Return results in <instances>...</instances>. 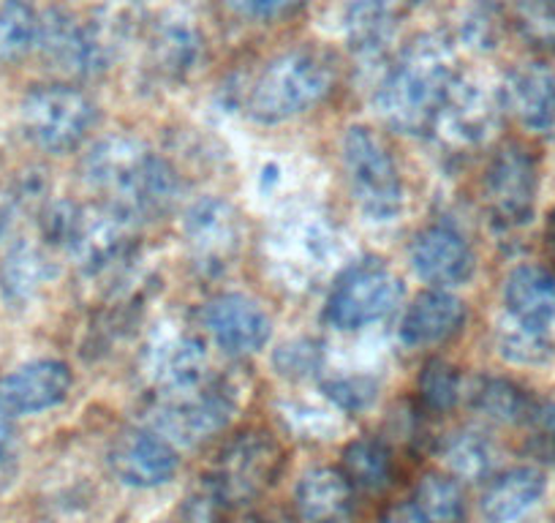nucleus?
<instances>
[{
  "label": "nucleus",
  "instance_id": "nucleus-24",
  "mask_svg": "<svg viewBox=\"0 0 555 523\" xmlns=\"http://www.w3.org/2000/svg\"><path fill=\"white\" fill-rule=\"evenodd\" d=\"M50 279V259L30 240H14L0 259V295L9 308H25L34 303V297Z\"/></svg>",
  "mask_w": 555,
  "mask_h": 523
},
{
  "label": "nucleus",
  "instance_id": "nucleus-37",
  "mask_svg": "<svg viewBox=\"0 0 555 523\" xmlns=\"http://www.w3.org/2000/svg\"><path fill=\"white\" fill-rule=\"evenodd\" d=\"M272 362H275L281 377H289V379L317 377L319 368H322V346L311 339H292L286 341V344L278 346Z\"/></svg>",
  "mask_w": 555,
  "mask_h": 523
},
{
  "label": "nucleus",
  "instance_id": "nucleus-21",
  "mask_svg": "<svg viewBox=\"0 0 555 523\" xmlns=\"http://www.w3.org/2000/svg\"><path fill=\"white\" fill-rule=\"evenodd\" d=\"M409 0H344V30L360 58H378L392 41Z\"/></svg>",
  "mask_w": 555,
  "mask_h": 523
},
{
  "label": "nucleus",
  "instance_id": "nucleus-19",
  "mask_svg": "<svg viewBox=\"0 0 555 523\" xmlns=\"http://www.w3.org/2000/svg\"><path fill=\"white\" fill-rule=\"evenodd\" d=\"M468 319L466 303L450 290H430L420 292L405 308L403 322H400V341L411 349H430V346L447 344L463 330Z\"/></svg>",
  "mask_w": 555,
  "mask_h": 523
},
{
  "label": "nucleus",
  "instance_id": "nucleus-8",
  "mask_svg": "<svg viewBox=\"0 0 555 523\" xmlns=\"http://www.w3.org/2000/svg\"><path fill=\"white\" fill-rule=\"evenodd\" d=\"M237 412V390L221 377H207L199 384L156 393L151 407V425L180 445H199L221 434Z\"/></svg>",
  "mask_w": 555,
  "mask_h": 523
},
{
  "label": "nucleus",
  "instance_id": "nucleus-11",
  "mask_svg": "<svg viewBox=\"0 0 555 523\" xmlns=\"http://www.w3.org/2000/svg\"><path fill=\"white\" fill-rule=\"evenodd\" d=\"M47 61L72 77H99L109 63L112 44L109 34L93 23H79L66 12H47L39 25L36 41Z\"/></svg>",
  "mask_w": 555,
  "mask_h": 523
},
{
  "label": "nucleus",
  "instance_id": "nucleus-27",
  "mask_svg": "<svg viewBox=\"0 0 555 523\" xmlns=\"http://www.w3.org/2000/svg\"><path fill=\"white\" fill-rule=\"evenodd\" d=\"M506 311L533 324L555 322V273L539 265H520L504 281Z\"/></svg>",
  "mask_w": 555,
  "mask_h": 523
},
{
  "label": "nucleus",
  "instance_id": "nucleus-28",
  "mask_svg": "<svg viewBox=\"0 0 555 523\" xmlns=\"http://www.w3.org/2000/svg\"><path fill=\"white\" fill-rule=\"evenodd\" d=\"M147 55H151V68L162 79L175 82L189 77L202 58L199 30L183 20L162 23L147 41Z\"/></svg>",
  "mask_w": 555,
  "mask_h": 523
},
{
  "label": "nucleus",
  "instance_id": "nucleus-32",
  "mask_svg": "<svg viewBox=\"0 0 555 523\" xmlns=\"http://www.w3.org/2000/svg\"><path fill=\"white\" fill-rule=\"evenodd\" d=\"M41 14L34 0H0V66L17 63L36 50Z\"/></svg>",
  "mask_w": 555,
  "mask_h": 523
},
{
  "label": "nucleus",
  "instance_id": "nucleus-5",
  "mask_svg": "<svg viewBox=\"0 0 555 523\" xmlns=\"http://www.w3.org/2000/svg\"><path fill=\"white\" fill-rule=\"evenodd\" d=\"M95 101L82 88L68 82L36 85L20 104V126L30 145L44 153L77 151L95 126Z\"/></svg>",
  "mask_w": 555,
  "mask_h": 523
},
{
  "label": "nucleus",
  "instance_id": "nucleus-6",
  "mask_svg": "<svg viewBox=\"0 0 555 523\" xmlns=\"http://www.w3.org/2000/svg\"><path fill=\"white\" fill-rule=\"evenodd\" d=\"M344 169L357 207L371 224H389L403 211L398 162L378 131L351 126L344 137Z\"/></svg>",
  "mask_w": 555,
  "mask_h": 523
},
{
  "label": "nucleus",
  "instance_id": "nucleus-20",
  "mask_svg": "<svg viewBox=\"0 0 555 523\" xmlns=\"http://www.w3.org/2000/svg\"><path fill=\"white\" fill-rule=\"evenodd\" d=\"M147 377L153 379L158 393H175L199 384L202 379L210 377L205 346L185 333H172L156 341L147 349Z\"/></svg>",
  "mask_w": 555,
  "mask_h": 523
},
{
  "label": "nucleus",
  "instance_id": "nucleus-14",
  "mask_svg": "<svg viewBox=\"0 0 555 523\" xmlns=\"http://www.w3.org/2000/svg\"><path fill=\"white\" fill-rule=\"evenodd\" d=\"M72 368L55 357L30 360L0 379V412L9 418H30L61 407L72 393Z\"/></svg>",
  "mask_w": 555,
  "mask_h": 523
},
{
  "label": "nucleus",
  "instance_id": "nucleus-36",
  "mask_svg": "<svg viewBox=\"0 0 555 523\" xmlns=\"http://www.w3.org/2000/svg\"><path fill=\"white\" fill-rule=\"evenodd\" d=\"M522 429H526L528 450L542 461H555V401L533 398Z\"/></svg>",
  "mask_w": 555,
  "mask_h": 523
},
{
  "label": "nucleus",
  "instance_id": "nucleus-41",
  "mask_svg": "<svg viewBox=\"0 0 555 523\" xmlns=\"http://www.w3.org/2000/svg\"><path fill=\"white\" fill-rule=\"evenodd\" d=\"M463 39L468 41V47H477V50H493L495 41H499V25L488 14L474 12L463 23Z\"/></svg>",
  "mask_w": 555,
  "mask_h": 523
},
{
  "label": "nucleus",
  "instance_id": "nucleus-22",
  "mask_svg": "<svg viewBox=\"0 0 555 523\" xmlns=\"http://www.w3.org/2000/svg\"><path fill=\"white\" fill-rule=\"evenodd\" d=\"M354 505L357 490L340 469L313 467L295 485V510L302 521H346Z\"/></svg>",
  "mask_w": 555,
  "mask_h": 523
},
{
  "label": "nucleus",
  "instance_id": "nucleus-1",
  "mask_svg": "<svg viewBox=\"0 0 555 523\" xmlns=\"http://www.w3.org/2000/svg\"><path fill=\"white\" fill-rule=\"evenodd\" d=\"M455 77V47L444 34L428 30L414 36L395 58L373 93V104L398 135L428 137Z\"/></svg>",
  "mask_w": 555,
  "mask_h": 523
},
{
  "label": "nucleus",
  "instance_id": "nucleus-7",
  "mask_svg": "<svg viewBox=\"0 0 555 523\" xmlns=\"http://www.w3.org/2000/svg\"><path fill=\"white\" fill-rule=\"evenodd\" d=\"M403 301V281L387 262L367 256L354 262L335 279L324 303V319L335 330L357 333L384 322Z\"/></svg>",
  "mask_w": 555,
  "mask_h": 523
},
{
  "label": "nucleus",
  "instance_id": "nucleus-3",
  "mask_svg": "<svg viewBox=\"0 0 555 523\" xmlns=\"http://www.w3.org/2000/svg\"><path fill=\"white\" fill-rule=\"evenodd\" d=\"M338 85V66L324 52L311 47L281 52L272 58L245 93V110L254 120L275 126L295 120L333 95Z\"/></svg>",
  "mask_w": 555,
  "mask_h": 523
},
{
  "label": "nucleus",
  "instance_id": "nucleus-9",
  "mask_svg": "<svg viewBox=\"0 0 555 523\" xmlns=\"http://www.w3.org/2000/svg\"><path fill=\"white\" fill-rule=\"evenodd\" d=\"M137 224L139 218L115 202L77 207L63 248L90 279L115 276L137 259Z\"/></svg>",
  "mask_w": 555,
  "mask_h": 523
},
{
  "label": "nucleus",
  "instance_id": "nucleus-16",
  "mask_svg": "<svg viewBox=\"0 0 555 523\" xmlns=\"http://www.w3.org/2000/svg\"><path fill=\"white\" fill-rule=\"evenodd\" d=\"M202 324L218 349L232 357L256 355L272 335V319L254 297L240 292H223L202 308Z\"/></svg>",
  "mask_w": 555,
  "mask_h": 523
},
{
  "label": "nucleus",
  "instance_id": "nucleus-35",
  "mask_svg": "<svg viewBox=\"0 0 555 523\" xmlns=\"http://www.w3.org/2000/svg\"><path fill=\"white\" fill-rule=\"evenodd\" d=\"M515 28L537 52H555V0H517Z\"/></svg>",
  "mask_w": 555,
  "mask_h": 523
},
{
  "label": "nucleus",
  "instance_id": "nucleus-39",
  "mask_svg": "<svg viewBox=\"0 0 555 523\" xmlns=\"http://www.w3.org/2000/svg\"><path fill=\"white\" fill-rule=\"evenodd\" d=\"M229 12L250 23H278L306 7V0H223Z\"/></svg>",
  "mask_w": 555,
  "mask_h": 523
},
{
  "label": "nucleus",
  "instance_id": "nucleus-34",
  "mask_svg": "<svg viewBox=\"0 0 555 523\" xmlns=\"http://www.w3.org/2000/svg\"><path fill=\"white\" fill-rule=\"evenodd\" d=\"M461 373L447 360H430L420 373V382H416L420 407L428 414L450 412L461 398Z\"/></svg>",
  "mask_w": 555,
  "mask_h": 523
},
{
  "label": "nucleus",
  "instance_id": "nucleus-4",
  "mask_svg": "<svg viewBox=\"0 0 555 523\" xmlns=\"http://www.w3.org/2000/svg\"><path fill=\"white\" fill-rule=\"evenodd\" d=\"M284 467L286 450L278 436L264 429H245L223 442L202 485L232 515L240 507L256 505L284 474Z\"/></svg>",
  "mask_w": 555,
  "mask_h": 523
},
{
  "label": "nucleus",
  "instance_id": "nucleus-23",
  "mask_svg": "<svg viewBox=\"0 0 555 523\" xmlns=\"http://www.w3.org/2000/svg\"><path fill=\"white\" fill-rule=\"evenodd\" d=\"M490 483L482 490V515L488 521L506 523L528 515L542 501L547 490V480L533 467H515L506 472L488 477Z\"/></svg>",
  "mask_w": 555,
  "mask_h": 523
},
{
  "label": "nucleus",
  "instance_id": "nucleus-29",
  "mask_svg": "<svg viewBox=\"0 0 555 523\" xmlns=\"http://www.w3.org/2000/svg\"><path fill=\"white\" fill-rule=\"evenodd\" d=\"M495 352L512 366L542 368L555 357V341L550 328L526 322L506 311V317L495 328Z\"/></svg>",
  "mask_w": 555,
  "mask_h": 523
},
{
  "label": "nucleus",
  "instance_id": "nucleus-15",
  "mask_svg": "<svg viewBox=\"0 0 555 523\" xmlns=\"http://www.w3.org/2000/svg\"><path fill=\"white\" fill-rule=\"evenodd\" d=\"M409 262L425 284L439 290L463 286L477 270L472 243L452 224H430L420 229L409 245Z\"/></svg>",
  "mask_w": 555,
  "mask_h": 523
},
{
  "label": "nucleus",
  "instance_id": "nucleus-25",
  "mask_svg": "<svg viewBox=\"0 0 555 523\" xmlns=\"http://www.w3.org/2000/svg\"><path fill=\"white\" fill-rule=\"evenodd\" d=\"M340 472L346 474L357 494L378 496L387 494L398 480V461L387 442L376 436H360L346 445L340 456Z\"/></svg>",
  "mask_w": 555,
  "mask_h": 523
},
{
  "label": "nucleus",
  "instance_id": "nucleus-17",
  "mask_svg": "<svg viewBox=\"0 0 555 523\" xmlns=\"http://www.w3.org/2000/svg\"><path fill=\"white\" fill-rule=\"evenodd\" d=\"M109 467L128 488H162L175 480L180 469V456L175 442L158 434L156 429H137L117 436L109 450Z\"/></svg>",
  "mask_w": 555,
  "mask_h": 523
},
{
  "label": "nucleus",
  "instance_id": "nucleus-30",
  "mask_svg": "<svg viewBox=\"0 0 555 523\" xmlns=\"http://www.w3.org/2000/svg\"><path fill=\"white\" fill-rule=\"evenodd\" d=\"M468 404L479 418L495 425H522L533 398L504 377H479L468 390Z\"/></svg>",
  "mask_w": 555,
  "mask_h": 523
},
{
  "label": "nucleus",
  "instance_id": "nucleus-40",
  "mask_svg": "<svg viewBox=\"0 0 555 523\" xmlns=\"http://www.w3.org/2000/svg\"><path fill=\"white\" fill-rule=\"evenodd\" d=\"M20 467V439L9 414L0 412V488L9 485Z\"/></svg>",
  "mask_w": 555,
  "mask_h": 523
},
{
  "label": "nucleus",
  "instance_id": "nucleus-42",
  "mask_svg": "<svg viewBox=\"0 0 555 523\" xmlns=\"http://www.w3.org/2000/svg\"><path fill=\"white\" fill-rule=\"evenodd\" d=\"M547 248H550V256H553V262H555V213L550 216V221H547Z\"/></svg>",
  "mask_w": 555,
  "mask_h": 523
},
{
  "label": "nucleus",
  "instance_id": "nucleus-33",
  "mask_svg": "<svg viewBox=\"0 0 555 523\" xmlns=\"http://www.w3.org/2000/svg\"><path fill=\"white\" fill-rule=\"evenodd\" d=\"M286 265L292 268H300V276L319 273L324 270L330 259L335 256V234L330 232L324 224H300L297 229H292L286 234Z\"/></svg>",
  "mask_w": 555,
  "mask_h": 523
},
{
  "label": "nucleus",
  "instance_id": "nucleus-38",
  "mask_svg": "<svg viewBox=\"0 0 555 523\" xmlns=\"http://www.w3.org/2000/svg\"><path fill=\"white\" fill-rule=\"evenodd\" d=\"M324 396L344 412H360L367 409L376 398V384L365 377H335L322 384Z\"/></svg>",
  "mask_w": 555,
  "mask_h": 523
},
{
  "label": "nucleus",
  "instance_id": "nucleus-10",
  "mask_svg": "<svg viewBox=\"0 0 555 523\" xmlns=\"http://www.w3.org/2000/svg\"><path fill=\"white\" fill-rule=\"evenodd\" d=\"M539 196V167L520 142H504L488 162L482 178V202L493 227L501 232L531 224Z\"/></svg>",
  "mask_w": 555,
  "mask_h": 523
},
{
  "label": "nucleus",
  "instance_id": "nucleus-18",
  "mask_svg": "<svg viewBox=\"0 0 555 523\" xmlns=\"http://www.w3.org/2000/svg\"><path fill=\"white\" fill-rule=\"evenodd\" d=\"M501 106L533 135L555 131V72L542 61L512 68L501 85Z\"/></svg>",
  "mask_w": 555,
  "mask_h": 523
},
{
  "label": "nucleus",
  "instance_id": "nucleus-12",
  "mask_svg": "<svg viewBox=\"0 0 555 523\" xmlns=\"http://www.w3.org/2000/svg\"><path fill=\"white\" fill-rule=\"evenodd\" d=\"M183 238L196 268L207 276H216L227 270L232 259H237L243 221L227 200L202 196L185 211Z\"/></svg>",
  "mask_w": 555,
  "mask_h": 523
},
{
  "label": "nucleus",
  "instance_id": "nucleus-26",
  "mask_svg": "<svg viewBox=\"0 0 555 523\" xmlns=\"http://www.w3.org/2000/svg\"><path fill=\"white\" fill-rule=\"evenodd\" d=\"M389 521H463L466 499L452 474L430 472L416 483L409 501L387 512Z\"/></svg>",
  "mask_w": 555,
  "mask_h": 523
},
{
  "label": "nucleus",
  "instance_id": "nucleus-31",
  "mask_svg": "<svg viewBox=\"0 0 555 523\" xmlns=\"http://www.w3.org/2000/svg\"><path fill=\"white\" fill-rule=\"evenodd\" d=\"M439 458L450 469L452 477L485 480L493 474L495 447L482 431L457 429L441 439Z\"/></svg>",
  "mask_w": 555,
  "mask_h": 523
},
{
  "label": "nucleus",
  "instance_id": "nucleus-13",
  "mask_svg": "<svg viewBox=\"0 0 555 523\" xmlns=\"http://www.w3.org/2000/svg\"><path fill=\"white\" fill-rule=\"evenodd\" d=\"M501 110H504L501 99L488 93L474 79L457 74L444 104H441L439 117H436L434 131L444 140V145L457 148V151L479 148L490 140L499 126Z\"/></svg>",
  "mask_w": 555,
  "mask_h": 523
},
{
  "label": "nucleus",
  "instance_id": "nucleus-2",
  "mask_svg": "<svg viewBox=\"0 0 555 523\" xmlns=\"http://www.w3.org/2000/svg\"><path fill=\"white\" fill-rule=\"evenodd\" d=\"M85 175L112 202L137 218H158L178 205L183 194L172 164L133 137H106L90 148Z\"/></svg>",
  "mask_w": 555,
  "mask_h": 523
}]
</instances>
